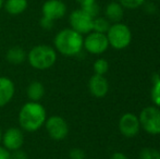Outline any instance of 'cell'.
<instances>
[{"label":"cell","instance_id":"1","mask_svg":"<svg viewBox=\"0 0 160 159\" xmlns=\"http://www.w3.org/2000/svg\"><path fill=\"white\" fill-rule=\"evenodd\" d=\"M47 119L45 107L38 102H30L23 105L19 111V125L25 132H36L44 127Z\"/></svg>","mask_w":160,"mask_h":159},{"label":"cell","instance_id":"2","mask_svg":"<svg viewBox=\"0 0 160 159\" xmlns=\"http://www.w3.org/2000/svg\"><path fill=\"white\" fill-rule=\"evenodd\" d=\"M83 40L84 37L82 34L75 32L71 27L63 28L56 34L53 38V48L64 57H74L82 51Z\"/></svg>","mask_w":160,"mask_h":159},{"label":"cell","instance_id":"3","mask_svg":"<svg viewBox=\"0 0 160 159\" xmlns=\"http://www.w3.org/2000/svg\"><path fill=\"white\" fill-rule=\"evenodd\" d=\"M57 51L52 46L40 44L34 46L28 53L26 60L30 66L36 70H48L55 66L57 61Z\"/></svg>","mask_w":160,"mask_h":159},{"label":"cell","instance_id":"4","mask_svg":"<svg viewBox=\"0 0 160 159\" xmlns=\"http://www.w3.org/2000/svg\"><path fill=\"white\" fill-rule=\"evenodd\" d=\"M109 46L117 50L125 49L132 42V32L127 24L122 22L112 23L106 33Z\"/></svg>","mask_w":160,"mask_h":159},{"label":"cell","instance_id":"5","mask_svg":"<svg viewBox=\"0 0 160 159\" xmlns=\"http://www.w3.org/2000/svg\"><path fill=\"white\" fill-rule=\"evenodd\" d=\"M141 127L152 135L160 134V108L148 106L141 111L138 116Z\"/></svg>","mask_w":160,"mask_h":159},{"label":"cell","instance_id":"6","mask_svg":"<svg viewBox=\"0 0 160 159\" xmlns=\"http://www.w3.org/2000/svg\"><path fill=\"white\" fill-rule=\"evenodd\" d=\"M44 127L48 136L53 141H62L69 134V124L60 116L47 117Z\"/></svg>","mask_w":160,"mask_h":159},{"label":"cell","instance_id":"7","mask_svg":"<svg viewBox=\"0 0 160 159\" xmlns=\"http://www.w3.org/2000/svg\"><path fill=\"white\" fill-rule=\"evenodd\" d=\"M93 17L82 8L72 11L69 17L70 27L80 34H88L93 31Z\"/></svg>","mask_w":160,"mask_h":159},{"label":"cell","instance_id":"8","mask_svg":"<svg viewBox=\"0 0 160 159\" xmlns=\"http://www.w3.org/2000/svg\"><path fill=\"white\" fill-rule=\"evenodd\" d=\"M83 48L92 55H101L109 48V42L106 34L92 31L83 40Z\"/></svg>","mask_w":160,"mask_h":159},{"label":"cell","instance_id":"9","mask_svg":"<svg viewBox=\"0 0 160 159\" xmlns=\"http://www.w3.org/2000/svg\"><path fill=\"white\" fill-rule=\"evenodd\" d=\"M24 131L21 127H9L2 134V146L9 152L22 148L24 144Z\"/></svg>","mask_w":160,"mask_h":159},{"label":"cell","instance_id":"10","mask_svg":"<svg viewBox=\"0 0 160 159\" xmlns=\"http://www.w3.org/2000/svg\"><path fill=\"white\" fill-rule=\"evenodd\" d=\"M68 7L62 0H46L42 6V17L56 22L67 14Z\"/></svg>","mask_w":160,"mask_h":159},{"label":"cell","instance_id":"11","mask_svg":"<svg viewBox=\"0 0 160 159\" xmlns=\"http://www.w3.org/2000/svg\"><path fill=\"white\" fill-rule=\"evenodd\" d=\"M141 124L138 116L132 112H127L121 116L119 120V131L125 137H134L138 134Z\"/></svg>","mask_w":160,"mask_h":159},{"label":"cell","instance_id":"12","mask_svg":"<svg viewBox=\"0 0 160 159\" xmlns=\"http://www.w3.org/2000/svg\"><path fill=\"white\" fill-rule=\"evenodd\" d=\"M88 91L94 97H105L109 91V83L105 77V75H92L88 81Z\"/></svg>","mask_w":160,"mask_h":159},{"label":"cell","instance_id":"13","mask_svg":"<svg viewBox=\"0 0 160 159\" xmlns=\"http://www.w3.org/2000/svg\"><path fill=\"white\" fill-rule=\"evenodd\" d=\"M15 93V85L10 77H0V108L7 106L12 100Z\"/></svg>","mask_w":160,"mask_h":159},{"label":"cell","instance_id":"14","mask_svg":"<svg viewBox=\"0 0 160 159\" xmlns=\"http://www.w3.org/2000/svg\"><path fill=\"white\" fill-rule=\"evenodd\" d=\"M124 15V8L118 1H112L106 6L105 8V17H107L110 23H118L121 22Z\"/></svg>","mask_w":160,"mask_h":159},{"label":"cell","instance_id":"15","mask_svg":"<svg viewBox=\"0 0 160 159\" xmlns=\"http://www.w3.org/2000/svg\"><path fill=\"white\" fill-rule=\"evenodd\" d=\"M28 58L26 51L21 46H12L6 52V60L13 66H20L24 63Z\"/></svg>","mask_w":160,"mask_h":159},{"label":"cell","instance_id":"16","mask_svg":"<svg viewBox=\"0 0 160 159\" xmlns=\"http://www.w3.org/2000/svg\"><path fill=\"white\" fill-rule=\"evenodd\" d=\"M45 93H46V88L45 85L39 81H32L26 87V95L30 102H38L44 98Z\"/></svg>","mask_w":160,"mask_h":159},{"label":"cell","instance_id":"17","mask_svg":"<svg viewBox=\"0 0 160 159\" xmlns=\"http://www.w3.org/2000/svg\"><path fill=\"white\" fill-rule=\"evenodd\" d=\"M28 7V0H4L3 9L10 15H20Z\"/></svg>","mask_w":160,"mask_h":159},{"label":"cell","instance_id":"18","mask_svg":"<svg viewBox=\"0 0 160 159\" xmlns=\"http://www.w3.org/2000/svg\"><path fill=\"white\" fill-rule=\"evenodd\" d=\"M110 25V21L105 17H96L93 20V31L94 32H98V33H102L106 34L109 30Z\"/></svg>","mask_w":160,"mask_h":159},{"label":"cell","instance_id":"19","mask_svg":"<svg viewBox=\"0 0 160 159\" xmlns=\"http://www.w3.org/2000/svg\"><path fill=\"white\" fill-rule=\"evenodd\" d=\"M152 102H154V106L160 108V75L155 74L152 77V87L150 92Z\"/></svg>","mask_w":160,"mask_h":159},{"label":"cell","instance_id":"20","mask_svg":"<svg viewBox=\"0 0 160 159\" xmlns=\"http://www.w3.org/2000/svg\"><path fill=\"white\" fill-rule=\"evenodd\" d=\"M93 69H94L95 74L105 75L106 73L108 72V70H109V62L106 59H103V58H99V59H97L96 61L94 62Z\"/></svg>","mask_w":160,"mask_h":159},{"label":"cell","instance_id":"21","mask_svg":"<svg viewBox=\"0 0 160 159\" xmlns=\"http://www.w3.org/2000/svg\"><path fill=\"white\" fill-rule=\"evenodd\" d=\"M139 159H160V152L152 147H145L139 153Z\"/></svg>","mask_w":160,"mask_h":159},{"label":"cell","instance_id":"22","mask_svg":"<svg viewBox=\"0 0 160 159\" xmlns=\"http://www.w3.org/2000/svg\"><path fill=\"white\" fill-rule=\"evenodd\" d=\"M145 1L146 0H118L119 3L128 10H135L141 8L145 3Z\"/></svg>","mask_w":160,"mask_h":159},{"label":"cell","instance_id":"23","mask_svg":"<svg viewBox=\"0 0 160 159\" xmlns=\"http://www.w3.org/2000/svg\"><path fill=\"white\" fill-rule=\"evenodd\" d=\"M69 159H86V154L82 148L74 147V148L70 149Z\"/></svg>","mask_w":160,"mask_h":159},{"label":"cell","instance_id":"24","mask_svg":"<svg viewBox=\"0 0 160 159\" xmlns=\"http://www.w3.org/2000/svg\"><path fill=\"white\" fill-rule=\"evenodd\" d=\"M82 9L85 11V12L88 13L93 19L96 17H98L99 11H100V9H99V6L97 4V2H94V3L89 4V6H86V7H82Z\"/></svg>","mask_w":160,"mask_h":159},{"label":"cell","instance_id":"25","mask_svg":"<svg viewBox=\"0 0 160 159\" xmlns=\"http://www.w3.org/2000/svg\"><path fill=\"white\" fill-rule=\"evenodd\" d=\"M39 25L42 30L50 31L51 28L53 27V25H55V22L51 21V20H49V19H47V17H42L39 20Z\"/></svg>","mask_w":160,"mask_h":159},{"label":"cell","instance_id":"26","mask_svg":"<svg viewBox=\"0 0 160 159\" xmlns=\"http://www.w3.org/2000/svg\"><path fill=\"white\" fill-rule=\"evenodd\" d=\"M10 159H28V156L22 148L10 152Z\"/></svg>","mask_w":160,"mask_h":159},{"label":"cell","instance_id":"27","mask_svg":"<svg viewBox=\"0 0 160 159\" xmlns=\"http://www.w3.org/2000/svg\"><path fill=\"white\" fill-rule=\"evenodd\" d=\"M144 7V10L146 11L147 13H149V14H152V13H155L157 11V7L156 4H154L152 2H146L143 4Z\"/></svg>","mask_w":160,"mask_h":159},{"label":"cell","instance_id":"28","mask_svg":"<svg viewBox=\"0 0 160 159\" xmlns=\"http://www.w3.org/2000/svg\"><path fill=\"white\" fill-rule=\"evenodd\" d=\"M0 159H10V152L0 145Z\"/></svg>","mask_w":160,"mask_h":159},{"label":"cell","instance_id":"29","mask_svg":"<svg viewBox=\"0 0 160 159\" xmlns=\"http://www.w3.org/2000/svg\"><path fill=\"white\" fill-rule=\"evenodd\" d=\"M110 159H128V157L125 155V154L121 153V152H117V153L112 154Z\"/></svg>","mask_w":160,"mask_h":159},{"label":"cell","instance_id":"30","mask_svg":"<svg viewBox=\"0 0 160 159\" xmlns=\"http://www.w3.org/2000/svg\"><path fill=\"white\" fill-rule=\"evenodd\" d=\"M75 1L78 2L81 8H82V7H86V6H89V4L94 3V2H96V0H75Z\"/></svg>","mask_w":160,"mask_h":159},{"label":"cell","instance_id":"31","mask_svg":"<svg viewBox=\"0 0 160 159\" xmlns=\"http://www.w3.org/2000/svg\"><path fill=\"white\" fill-rule=\"evenodd\" d=\"M2 134H3V131L1 130V127H0V145H1V140H2Z\"/></svg>","mask_w":160,"mask_h":159},{"label":"cell","instance_id":"32","mask_svg":"<svg viewBox=\"0 0 160 159\" xmlns=\"http://www.w3.org/2000/svg\"><path fill=\"white\" fill-rule=\"evenodd\" d=\"M3 2H4V0H0V10L3 8Z\"/></svg>","mask_w":160,"mask_h":159},{"label":"cell","instance_id":"33","mask_svg":"<svg viewBox=\"0 0 160 159\" xmlns=\"http://www.w3.org/2000/svg\"><path fill=\"white\" fill-rule=\"evenodd\" d=\"M87 159V158H86ZM89 159H95V158H89Z\"/></svg>","mask_w":160,"mask_h":159}]
</instances>
